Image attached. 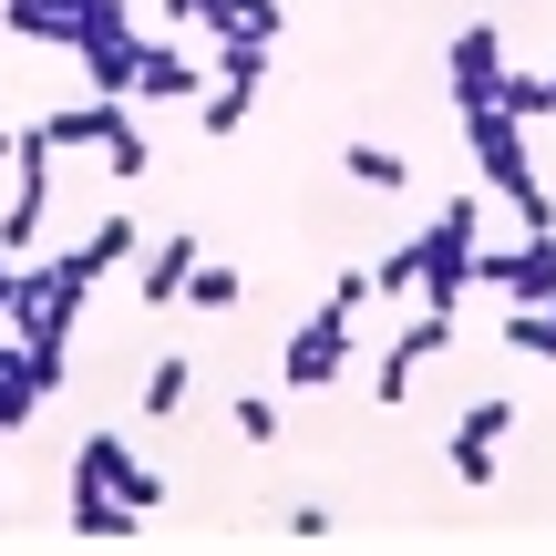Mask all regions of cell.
I'll return each instance as SVG.
<instances>
[{
  "instance_id": "18",
  "label": "cell",
  "mask_w": 556,
  "mask_h": 556,
  "mask_svg": "<svg viewBox=\"0 0 556 556\" xmlns=\"http://www.w3.org/2000/svg\"><path fill=\"white\" fill-rule=\"evenodd\" d=\"M505 340L536 351V361H556V299H546V309H505Z\"/></svg>"
},
{
  "instance_id": "4",
  "label": "cell",
  "mask_w": 556,
  "mask_h": 556,
  "mask_svg": "<svg viewBox=\"0 0 556 556\" xmlns=\"http://www.w3.org/2000/svg\"><path fill=\"white\" fill-rule=\"evenodd\" d=\"M83 73H93V93H124L135 103V52H144V21L124 11V0H83Z\"/></svg>"
},
{
  "instance_id": "3",
  "label": "cell",
  "mask_w": 556,
  "mask_h": 556,
  "mask_svg": "<svg viewBox=\"0 0 556 556\" xmlns=\"http://www.w3.org/2000/svg\"><path fill=\"white\" fill-rule=\"evenodd\" d=\"M41 217H52V144H41V124H21V144H11V206H0V258H31Z\"/></svg>"
},
{
  "instance_id": "10",
  "label": "cell",
  "mask_w": 556,
  "mask_h": 556,
  "mask_svg": "<svg viewBox=\"0 0 556 556\" xmlns=\"http://www.w3.org/2000/svg\"><path fill=\"white\" fill-rule=\"evenodd\" d=\"M505 83V21H475V31H454V103H484Z\"/></svg>"
},
{
  "instance_id": "14",
  "label": "cell",
  "mask_w": 556,
  "mask_h": 556,
  "mask_svg": "<svg viewBox=\"0 0 556 556\" xmlns=\"http://www.w3.org/2000/svg\"><path fill=\"white\" fill-rule=\"evenodd\" d=\"M186 268H197V238H165L155 258L135 268V278H144V309H165V299H186Z\"/></svg>"
},
{
  "instance_id": "6",
  "label": "cell",
  "mask_w": 556,
  "mask_h": 556,
  "mask_svg": "<svg viewBox=\"0 0 556 556\" xmlns=\"http://www.w3.org/2000/svg\"><path fill=\"white\" fill-rule=\"evenodd\" d=\"M73 464H83V475H93L114 505H135V516H155V505H165V475H155V464H144L124 433H83V454H73Z\"/></svg>"
},
{
  "instance_id": "1",
  "label": "cell",
  "mask_w": 556,
  "mask_h": 556,
  "mask_svg": "<svg viewBox=\"0 0 556 556\" xmlns=\"http://www.w3.org/2000/svg\"><path fill=\"white\" fill-rule=\"evenodd\" d=\"M464 144H475L484 186H495V197H505V206L526 217V238H556V206H546V186H536V155H526V124L505 114L495 93H484V103H464Z\"/></svg>"
},
{
  "instance_id": "15",
  "label": "cell",
  "mask_w": 556,
  "mask_h": 556,
  "mask_svg": "<svg viewBox=\"0 0 556 556\" xmlns=\"http://www.w3.org/2000/svg\"><path fill=\"white\" fill-rule=\"evenodd\" d=\"M340 165H351V186H371V197H402V186H413V165H402L392 144H340Z\"/></svg>"
},
{
  "instance_id": "7",
  "label": "cell",
  "mask_w": 556,
  "mask_h": 556,
  "mask_svg": "<svg viewBox=\"0 0 556 556\" xmlns=\"http://www.w3.org/2000/svg\"><path fill=\"white\" fill-rule=\"evenodd\" d=\"M475 278H484V289H505V309H546V299H556V238L475 248Z\"/></svg>"
},
{
  "instance_id": "11",
  "label": "cell",
  "mask_w": 556,
  "mask_h": 556,
  "mask_svg": "<svg viewBox=\"0 0 556 556\" xmlns=\"http://www.w3.org/2000/svg\"><path fill=\"white\" fill-rule=\"evenodd\" d=\"M73 536H93V546H124V536H144V516H135V505H114V495H103V484L73 464Z\"/></svg>"
},
{
  "instance_id": "16",
  "label": "cell",
  "mask_w": 556,
  "mask_h": 556,
  "mask_svg": "<svg viewBox=\"0 0 556 556\" xmlns=\"http://www.w3.org/2000/svg\"><path fill=\"white\" fill-rule=\"evenodd\" d=\"M495 103H505L516 124H546V114H556V73H505V83H495Z\"/></svg>"
},
{
  "instance_id": "22",
  "label": "cell",
  "mask_w": 556,
  "mask_h": 556,
  "mask_svg": "<svg viewBox=\"0 0 556 556\" xmlns=\"http://www.w3.org/2000/svg\"><path fill=\"white\" fill-rule=\"evenodd\" d=\"M371 289H381V299H413V248H392V258H371Z\"/></svg>"
},
{
  "instance_id": "2",
  "label": "cell",
  "mask_w": 556,
  "mask_h": 556,
  "mask_svg": "<svg viewBox=\"0 0 556 556\" xmlns=\"http://www.w3.org/2000/svg\"><path fill=\"white\" fill-rule=\"evenodd\" d=\"M475 227H484V206L454 197L413 238V299H422V309H464V289H475Z\"/></svg>"
},
{
  "instance_id": "21",
  "label": "cell",
  "mask_w": 556,
  "mask_h": 556,
  "mask_svg": "<svg viewBox=\"0 0 556 556\" xmlns=\"http://www.w3.org/2000/svg\"><path fill=\"white\" fill-rule=\"evenodd\" d=\"M454 433H475V443H495V433H516V402H505V392H484L475 413L454 422Z\"/></svg>"
},
{
  "instance_id": "5",
  "label": "cell",
  "mask_w": 556,
  "mask_h": 556,
  "mask_svg": "<svg viewBox=\"0 0 556 556\" xmlns=\"http://www.w3.org/2000/svg\"><path fill=\"white\" fill-rule=\"evenodd\" d=\"M351 319H361V309H340V299H319V309H309V319L289 330V351H278V371H289L299 392H319V381H340V371H351Z\"/></svg>"
},
{
  "instance_id": "24",
  "label": "cell",
  "mask_w": 556,
  "mask_h": 556,
  "mask_svg": "<svg viewBox=\"0 0 556 556\" xmlns=\"http://www.w3.org/2000/svg\"><path fill=\"white\" fill-rule=\"evenodd\" d=\"M278 526H289V536H299V546H319V536H330V526H340V516H330V505H289V516H278Z\"/></svg>"
},
{
  "instance_id": "20",
  "label": "cell",
  "mask_w": 556,
  "mask_h": 556,
  "mask_svg": "<svg viewBox=\"0 0 556 556\" xmlns=\"http://www.w3.org/2000/svg\"><path fill=\"white\" fill-rule=\"evenodd\" d=\"M186 299H197V309H238L248 289H238V268H206L197 258V268H186Z\"/></svg>"
},
{
  "instance_id": "9",
  "label": "cell",
  "mask_w": 556,
  "mask_h": 556,
  "mask_svg": "<svg viewBox=\"0 0 556 556\" xmlns=\"http://www.w3.org/2000/svg\"><path fill=\"white\" fill-rule=\"evenodd\" d=\"M165 21H206L217 41H278V0H165Z\"/></svg>"
},
{
  "instance_id": "8",
  "label": "cell",
  "mask_w": 556,
  "mask_h": 556,
  "mask_svg": "<svg viewBox=\"0 0 556 556\" xmlns=\"http://www.w3.org/2000/svg\"><path fill=\"white\" fill-rule=\"evenodd\" d=\"M443 340H454V309H422L413 330H392V351H381V371H371V381H381V402H402V392H413V371L443 351Z\"/></svg>"
},
{
  "instance_id": "17",
  "label": "cell",
  "mask_w": 556,
  "mask_h": 556,
  "mask_svg": "<svg viewBox=\"0 0 556 556\" xmlns=\"http://www.w3.org/2000/svg\"><path fill=\"white\" fill-rule=\"evenodd\" d=\"M248 103H258V83H206L197 124H206V135H238V124H248Z\"/></svg>"
},
{
  "instance_id": "13",
  "label": "cell",
  "mask_w": 556,
  "mask_h": 556,
  "mask_svg": "<svg viewBox=\"0 0 556 556\" xmlns=\"http://www.w3.org/2000/svg\"><path fill=\"white\" fill-rule=\"evenodd\" d=\"M197 62H186V52H165V41H144V52H135V93H155V103H186V93H197Z\"/></svg>"
},
{
  "instance_id": "19",
  "label": "cell",
  "mask_w": 556,
  "mask_h": 556,
  "mask_svg": "<svg viewBox=\"0 0 556 556\" xmlns=\"http://www.w3.org/2000/svg\"><path fill=\"white\" fill-rule=\"evenodd\" d=\"M186 381H197V371H186V351H165L155 371H144V413H176V402H186Z\"/></svg>"
},
{
  "instance_id": "12",
  "label": "cell",
  "mask_w": 556,
  "mask_h": 556,
  "mask_svg": "<svg viewBox=\"0 0 556 556\" xmlns=\"http://www.w3.org/2000/svg\"><path fill=\"white\" fill-rule=\"evenodd\" d=\"M0 21H11L21 41H62V52L83 41V0H0Z\"/></svg>"
},
{
  "instance_id": "23",
  "label": "cell",
  "mask_w": 556,
  "mask_h": 556,
  "mask_svg": "<svg viewBox=\"0 0 556 556\" xmlns=\"http://www.w3.org/2000/svg\"><path fill=\"white\" fill-rule=\"evenodd\" d=\"M238 443H278V402H258V392L238 402Z\"/></svg>"
}]
</instances>
